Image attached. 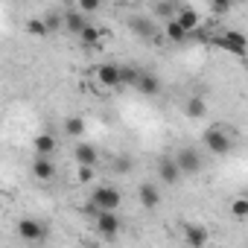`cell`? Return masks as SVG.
<instances>
[{
	"mask_svg": "<svg viewBox=\"0 0 248 248\" xmlns=\"http://www.w3.org/2000/svg\"><path fill=\"white\" fill-rule=\"evenodd\" d=\"M202 140H204V146H207L213 155H228V152L233 149V138H231L222 126H210V129L202 135Z\"/></svg>",
	"mask_w": 248,
	"mask_h": 248,
	"instance_id": "6da1fadb",
	"label": "cell"
},
{
	"mask_svg": "<svg viewBox=\"0 0 248 248\" xmlns=\"http://www.w3.org/2000/svg\"><path fill=\"white\" fill-rule=\"evenodd\" d=\"M91 204H93L96 210H102V213H114V210L123 204V196H120L117 187H96V190L91 193Z\"/></svg>",
	"mask_w": 248,
	"mask_h": 248,
	"instance_id": "7a4b0ae2",
	"label": "cell"
},
{
	"mask_svg": "<svg viewBox=\"0 0 248 248\" xmlns=\"http://www.w3.org/2000/svg\"><path fill=\"white\" fill-rule=\"evenodd\" d=\"M213 44L222 47V50H228V53H233V56H245V53H248V38H245L242 32H236V30H228V32L216 35Z\"/></svg>",
	"mask_w": 248,
	"mask_h": 248,
	"instance_id": "3957f363",
	"label": "cell"
},
{
	"mask_svg": "<svg viewBox=\"0 0 248 248\" xmlns=\"http://www.w3.org/2000/svg\"><path fill=\"white\" fill-rule=\"evenodd\" d=\"M175 164H178L181 175H196V172H202V155H199L193 146H184V149H178V155H175Z\"/></svg>",
	"mask_w": 248,
	"mask_h": 248,
	"instance_id": "277c9868",
	"label": "cell"
},
{
	"mask_svg": "<svg viewBox=\"0 0 248 248\" xmlns=\"http://www.w3.org/2000/svg\"><path fill=\"white\" fill-rule=\"evenodd\" d=\"M18 233H21V239H27V242H41V239H47V225L44 222H38V219H21L18 222Z\"/></svg>",
	"mask_w": 248,
	"mask_h": 248,
	"instance_id": "5b68a950",
	"label": "cell"
},
{
	"mask_svg": "<svg viewBox=\"0 0 248 248\" xmlns=\"http://www.w3.org/2000/svg\"><path fill=\"white\" fill-rule=\"evenodd\" d=\"M96 79H99L102 88H123V67L105 62V64L96 67Z\"/></svg>",
	"mask_w": 248,
	"mask_h": 248,
	"instance_id": "8992f818",
	"label": "cell"
},
{
	"mask_svg": "<svg viewBox=\"0 0 248 248\" xmlns=\"http://www.w3.org/2000/svg\"><path fill=\"white\" fill-rule=\"evenodd\" d=\"M184 242L190 248H204L210 242V231L204 225H199V222H187L184 225Z\"/></svg>",
	"mask_w": 248,
	"mask_h": 248,
	"instance_id": "52a82bcc",
	"label": "cell"
},
{
	"mask_svg": "<svg viewBox=\"0 0 248 248\" xmlns=\"http://www.w3.org/2000/svg\"><path fill=\"white\" fill-rule=\"evenodd\" d=\"M158 178H161L167 187L178 184V178H181V170H178L175 158H161V161H158Z\"/></svg>",
	"mask_w": 248,
	"mask_h": 248,
	"instance_id": "ba28073f",
	"label": "cell"
},
{
	"mask_svg": "<svg viewBox=\"0 0 248 248\" xmlns=\"http://www.w3.org/2000/svg\"><path fill=\"white\" fill-rule=\"evenodd\" d=\"M96 233H102L105 239H114L120 233V219L117 213H99L96 216Z\"/></svg>",
	"mask_w": 248,
	"mask_h": 248,
	"instance_id": "9c48e42d",
	"label": "cell"
},
{
	"mask_svg": "<svg viewBox=\"0 0 248 248\" xmlns=\"http://www.w3.org/2000/svg\"><path fill=\"white\" fill-rule=\"evenodd\" d=\"M32 175H35L38 181H53V178H56V164H53L50 158L38 155V158L32 161Z\"/></svg>",
	"mask_w": 248,
	"mask_h": 248,
	"instance_id": "30bf717a",
	"label": "cell"
},
{
	"mask_svg": "<svg viewBox=\"0 0 248 248\" xmlns=\"http://www.w3.org/2000/svg\"><path fill=\"white\" fill-rule=\"evenodd\" d=\"M73 155H76V164L79 167H96V161H99V152L91 143H76Z\"/></svg>",
	"mask_w": 248,
	"mask_h": 248,
	"instance_id": "8fae6325",
	"label": "cell"
},
{
	"mask_svg": "<svg viewBox=\"0 0 248 248\" xmlns=\"http://www.w3.org/2000/svg\"><path fill=\"white\" fill-rule=\"evenodd\" d=\"M129 30H132L138 38H143V41H152V38H155V24L146 21V18H129Z\"/></svg>",
	"mask_w": 248,
	"mask_h": 248,
	"instance_id": "7c38bea8",
	"label": "cell"
},
{
	"mask_svg": "<svg viewBox=\"0 0 248 248\" xmlns=\"http://www.w3.org/2000/svg\"><path fill=\"white\" fill-rule=\"evenodd\" d=\"M143 96H155L158 91H161V82H158V76L155 73H149V70H140V79H138V85H135Z\"/></svg>",
	"mask_w": 248,
	"mask_h": 248,
	"instance_id": "4fadbf2b",
	"label": "cell"
},
{
	"mask_svg": "<svg viewBox=\"0 0 248 248\" xmlns=\"http://www.w3.org/2000/svg\"><path fill=\"white\" fill-rule=\"evenodd\" d=\"M138 199H140V204H143L146 210H155V207L161 204V193H158V187H155V184H140Z\"/></svg>",
	"mask_w": 248,
	"mask_h": 248,
	"instance_id": "5bb4252c",
	"label": "cell"
},
{
	"mask_svg": "<svg viewBox=\"0 0 248 248\" xmlns=\"http://www.w3.org/2000/svg\"><path fill=\"white\" fill-rule=\"evenodd\" d=\"M184 114H187L190 120H202V117H207V102L196 93V96H190V99L184 102Z\"/></svg>",
	"mask_w": 248,
	"mask_h": 248,
	"instance_id": "9a60e30c",
	"label": "cell"
},
{
	"mask_svg": "<svg viewBox=\"0 0 248 248\" xmlns=\"http://www.w3.org/2000/svg\"><path fill=\"white\" fill-rule=\"evenodd\" d=\"M175 21H178L187 32H193V30L199 27V21H202V18H199V12H196L193 6H178V18H175Z\"/></svg>",
	"mask_w": 248,
	"mask_h": 248,
	"instance_id": "2e32d148",
	"label": "cell"
},
{
	"mask_svg": "<svg viewBox=\"0 0 248 248\" xmlns=\"http://www.w3.org/2000/svg\"><path fill=\"white\" fill-rule=\"evenodd\" d=\"M64 27H67L70 32L82 35V32H85V27H88V21H85L79 12H73V9H70V12H64Z\"/></svg>",
	"mask_w": 248,
	"mask_h": 248,
	"instance_id": "e0dca14e",
	"label": "cell"
},
{
	"mask_svg": "<svg viewBox=\"0 0 248 248\" xmlns=\"http://www.w3.org/2000/svg\"><path fill=\"white\" fill-rule=\"evenodd\" d=\"M35 152L44 155V158H50V155L56 152V138H53V135H38V138H35Z\"/></svg>",
	"mask_w": 248,
	"mask_h": 248,
	"instance_id": "ac0fdd59",
	"label": "cell"
},
{
	"mask_svg": "<svg viewBox=\"0 0 248 248\" xmlns=\"http://www.w3.org/2000/svg\"><path fill=\"white\" fill-rule=\"evenodd\" d=\"M167 38H170V41H175V44H184V41L190 38V32H187L178 21H170V24H167Z\"/></svg>",
	"mask_w": 248,
	"mask_h": 248,
	"instance_id": "d6986e66",
	"label": "cell"
},
{
	"mask_svg": "<svg viewBox=\"0 0 248 248\" xmlns=\"http://www.w3.org/2000/svg\"><path fill=\"white\" fill-rule=\"evenodd\" d=\"M64 132H67L70 138H82V135H85V120L76 117V114L67 117V120H64Z\"/></svg>",
	"mask_w": 248,
	"mask_h": 248,
	"instance_id": "ffe728a7",
	"label": "cell"
},
{
	"mask_svg": "<svg viewBox=\"0 0 248 248\" xmlns=\"http://www.w3.org/2000/svg\"><path fill=\"white\" fill-rule=\"evenodd\" d=\"M99 38H102V32H99V27H93V24H88L85 32L79 35V41H82L85 47H99Z\"/></svg>",
	"mask_w": 248,
	"mask_h": 248,
	"instance_id": "44dd1931",
	"label": "cell"
},
{
	"mask_svg": "<svg viewBox=\"0 0 248 248\" xmlns=\"http://www.w3.org/2000/svg\"><path fill=\"white\" fill-rule=\"evenodd\" d=\"M155 15L164 18V21L170 24V21L178 18V6H175V3H155Z\"/></svg>",
	"mask_w": 248,
	"mask_h": 248,
	"instance_id": "7402d4cb",
	"label": "cell"
},
{
	"mask_svg": "<svg viewBox=\"0 0 248 248\" xmlns=\"http://www.w3.org/2000/svg\"><path fill=\"white\" fill-rule=\"evenodd\" d=\"M231 213H233L236 219H248V199H245V196L233 199V202H231Z\"/></svg>",
	"mask_w": 248,
	"mask_h": 248,
	"instance_id": "603a6c76",
	"label": "cell"
},
{
	"mask_svg": "<svg viewBox=\"0 0 248 248\" xmlns=\"http://www.w3.org/2000/svg\"><path fill=\"white\" fill-rule=\"evenodd\" d=\"M111 170L123 175V172H129V170H132V161H129L126 155H120V158H114V164H111Z\"/></svg>",
	"mask_w": 248,
	"mask_h": 248,
	"instance_id": "cb8c5ba5",
	"label": "cell"
},
{
	"mask_svg": "<svg viewBox=\"0 0 248 248\" xmlns=\"http://www.w3.org/2000/svg\"><path fill=\"white\" fill-rule=\"evenodd\" d=\"M27 30H30L32 35H47V32H50V30H47V24H44V21H38V18H32V21L27 24Z\"/></svg>",
	"mask_w": 248,
	"mask_h": 248,
	"instance_id": "d4e9b609",
	"label": "cell"
},
{
	"mask_svg": "<svg viewBox=\"0 0 248 248\" xmlns=\"http://www.w3.org/2000/svg\"><path fill=\"white\" fill-rule=\"evenodd\" d=\"M79 12H99V0H82Z\"/></svg>",
	"mask_w": 248,
	"mask_h": 248,
	"instance_id": "484cf974",
	"label": "cell"
},
{
	"mask_svg": "<svg viewBox=\"0 0 248 248\" xmlns=\"http://www.w3.org/2000/svg\"><path fill=\"white\" fill-rule=\"evenodd\" d=\"M44 24H47V30L53 32V30H59V27L64 24V18H59V15H47V18H44Z\"/></svg>",
	"mask_w": 248,
	"mask_h": 248,
	"instance_id": "4316f807",
	"label": "cell"
},
{
	"mask_svg": "<svg viewBox=\"0 0 248 248\" xmlns=\"http://www.w3.org/2000/svg\"><path fill=\"white\" fill-rule=\"evenodd\" d=\"M79 181H82V184L93 181V167H79Z\"/></svg>",
	"mask_w": 248,
	"mask_h": 248,
	"instance_id": "83f0119b",
	"label": "cell"
},
{
	"mask_svg": "<svg viewBox=\"0 0 248 248\" xmlns=\"http://www.w3.org/2000/svg\"><path fill=\"white\" fill-rule=\"evenodd\" d=\"M228 9H231V6H228V3H222V0H216V3L210 6V12H213V15H225Z\"/></svg>",
	"mask_w": 248,
	"mask_h": 248,
	"instance_id": "f1b7e54d",
	"label": "cell"
},
{
	"mask_svg": "<svg viewBox=\"0 0 248 248\" xmlns=\"http://www.w3.org/2000/svg\"><path fill=\"white\" fill-rule=\"evenodd\" d=\"M245 199H248V193H245Z\"/></svg>",
	"mask_w": 248,
	"mask_h": 248,
	"instance_id": "f546056e",
	"label": "cell"
}]
</instances>
